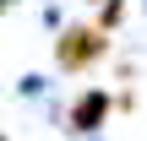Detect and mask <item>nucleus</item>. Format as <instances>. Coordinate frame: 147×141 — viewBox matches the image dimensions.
<instances>
[{"label":"nucleus","instance_id":"f257e3e1","mask_svg":"<svg viewBox=\"0 0 147 141\" xmlns=\"http://www.w3.org/2000/svg\"><path fill=\"white\" fill-rule=\"evenodd\" d=\"M104 54H109V33H104V27H65V33L55 38V65L71 71V76L93 71Z\"/></svg>","mask_w":147,"mask_h":141},{"label":"nucleus","instance_id":"f03ea898","mask_svg":"<svg viewBox=\"0 0 147 141\" xmlns=\"http://www.w3.org/2000/svg\"><path fill=\"white\" fill-rule=\"evenodd\" d=\"M109 109H115V98H109L104 87H87V92L71 103V114H65V120H71V130H82V136H87V130H98V125L109 120Z\"/></svg>","mask_w":147,"mask_h":141},{"label":"nucleus","instance_id":"7ed1b4c3","mask_svg":"<svg viewBox=\"0 0 147 141\" xmlns=\"http://www.w3.org/2000/svg\"><path fill=\"white\" fill-rule=\"evenodd\" d=\"M120 16H125V0H104V11H98V22H93V27L115 33V27H120Z\"/></svg>","mask_w":147,"mask_h":141},{"label":"nucleus","instance_id":"20e7f679","mask_svg":"<svg viewBox=\"0 0 147 141\" xmlns=\"http://www.w3.org/2000/svg\"><path fill=\"white\" fill-rule=\"evenodd\" d=\"M5 5H11V0H0V11H5Z\"/></svg>","mask_w":147,"mask_h":141},{"label":"nucleus","instance_id":"39448f33","mask_svg":"<svg viewBox=\"0 0 147 141\" xmlns=\"http://www.w3.org/2000/svg\"><path fill=\"white\" fill-rule=\"evenodd\" d=\"M0 141H5V136H0Z\"/></svg>","mask_w":147,"mask_h":141}]
</instances>
